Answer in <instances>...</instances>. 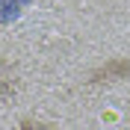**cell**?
<instances>
[{
	"instance_id": "1",
	"label": "cell",
	"mask_w": 130,
	"mask_h": 130,
	"mask_svg": "<svg viewBox=\"0 0 130 130\" xmlns=\"http://www.w3.org/2000/svg\"><path fill=\"white\" fill-rule=\"evenodd\" d=\"M18 130H53V127H47V124H39V121H24Z\"/></svg>"
}]
</instances>
